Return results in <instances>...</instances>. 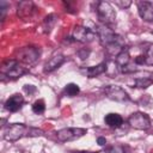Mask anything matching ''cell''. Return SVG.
<instances>
[{
	"label": "cell",
	"instance_id": "d4e9b609",
	"mask_svg": "<svg viewBox=\"0 0 153 153\" xmlns=\"http://www.w3.org/2000/svg\"><path fill=\"white\" fill-rule=\"evenodd\" d=\"M115 4H116L117 6H120L121 8H127V7H129V6H130L131 1H129V0H127V1H120V0H117Z\"/></svg>",
	"mask_w": 153,
	"mask_h": 153
},
{
	"label": "cell",
	"instance_id": "4316f807",
	"mask_svg": "<svg viewBox=\"0 0 153 153\" xmlns=\"http://www.w3.org/2000/svg\"><path fill=\"white\" fill-rule=\"evenodd\" d=\"M97 142H98L99 146H104V145L106 143V140H105V137H102V136H100V137L97 139Z\"/></svg>",
	"mask_w": 153,
	"mask_h": 153
},
{
	"label": "cell",
	"instance_id": "9a60e30c",
	"mask_svg": "<svg viewBox=\"0 0 153 153\" xmlns=\"http://www.w3.org/2000/svg\"><path fill=\"white\" fill-rule=\"evenodd\" d=\"M115 62H116V65H117L120 72H121L123 68L128 67V66H129V62H130V55H129L128 49H123V50L115 57Z\"/></svg>",
	"mask_w": 153,
	"mask_h": 153
},
{
	"label": "cell",
	"instance_id": "e0dca14e",
	"mask_svg": "<svg viewBox=\"0 0 153 153\" xmlns=\"http://www.w3.org/2000/svg\"><path fill=\"white\" fill-rule=\"evenodd\" d=\"M105 123L111 128H120L123 124V118L118 114H108L104 118Z\"/></svg>",
	"mask_w": 153,
	"mask_h": 153
},
{
	"label": "cell",
	"instance_id": "ac0fdd59",
	"mask_svg": "<svg viewBox=\"0 0 153 153\" xmlns=\"http://www.w3.org/2000/svg\"><path fill=\"white\" fill-rule=\"evenodd\" d=\"M134 85H135V87H139V88H147L148 86L153 85V80L148 76H140V78L135 79Z\"/></svg>",
	"mask_w": 153,
	"mask_h": 153
},
{
	"label": "cell",
	"instance_id": "7402d4cb",
	"mask_svg": "<svg viewBox=\"0 0 153 153\" xmlns=\"http://www.w3.org/2000/svg\"><path fill=\"white\" fill-rule=\"evenodd\" d=\"M54 23H55V16H54V14H49V16L45 17L43 24L45 25V31H47V32L50 31V29H51V26L54 25Z\"/></svg>",
	"mask_w": 153,
	"mask_h": 153
},
{
	"label": "cell",
	"instance_id": "9c48e42d",
	"mask_svg": "<svg viewBox=\"0 0 153 153\" xmlns=\"http://www.w3.org/2000/svg\"><path fill=\"white\" fill-rule=\"evenodd\" d=\"M38 55H39V51L33 47H24V48L19 49L17 53L18 60H20L22 62L27 63V65L33 63L38 59Z\"/></svg>",
	"mask_w": 153,
	"mask_h": 153
},
{
	"label": "cell",
	"instance_id": "30bf717a",
	"mask_svg": "<svg viewBox=\"0 0 153 153\" xmlns=\"http://www.w3.org/2000/svg\"><path fill=\"white\" fill-rule=\"evenodd\" d=\"M137 11L140 17L146 22H153V4L149 1L137 2Z\"/></svg>",
	"mask_w": 153,
	"mask_h": 153
},
{
	"label": "cell",
	"instance_id": "7a4b0ae2",
	"mask_svg": "<svg viewBox=\"0 0 153 153\" xmlns=\"http://www.w3.org/2000/svg\"><path fill=\"white\" fill-rule=\"evenodd\" d=\"M44 131L38 128L27 127L23 123H13L7 127V129L4 133V139L7 141H17L24 136H41Z\"/></svg>",
	"mask_w": 153,
	"mask_h": 153
},
{
	"label": "cell",
	"instance_id": "52a82bcc",
	"mask_svg": "<svg viewBox=\"0 0 153 153\" xmlns=\"http://www.w3.org/2000/svg\"><path fill=\"white\" fill-rule=\"evenodd\" d=\"M105 96L111 99V100H115V102H127L129 100V96L128 93L121 87V86H117V85H109V86H105L103 88Z\"/></svg>",
	"mask_w": 153,
	"mask_h": 153
},
{
	"label": "cell",
	"instance_id": "5bb4252c",
	"mask_svg": "<svg viewBox=\"0 0 153 153\" xmlns=\"http://www.w3.org/2000/svg\"><path fill=\"white\" fill-rule=\"evenodd\" d=\"M134 63L136 65H147L153 66V44H149L143 55H139L134 59Z\"/></svg>",
	"mask_w": 153,
	"mask_h": 153
},
{
	"label": "cell",
	"instance_id": "484cf974",
	"mask_svg": "<svg viewBox=\"0 0 153 153\" xmlns=\"http://www.w3.org/2000/svg\"><path fill=\"white\" fill-rule=\"evenodd\" d=\"M24 90H25L27 93H32V92L36 91V87L32 86V85H25V86H24Z\"/></svg>",
	"mask_w": 153,
	"mask_h": 153
},
{
	"label": "cell",
	"instance_id": "8fae6325",
	"mask_svg": "<svg viewBox=\"0 0 153 153\" xmlns=\"http://www.w3.org/2000/svg\"><path fill=\"white\" fill-rule=\"evenodd\" d=\"M23 104H24L23 96L19 93H14L5 102V109L8 110L10 112H16L23 106Z\"/></svg>",
	"mask_w": 153,
	"mask_h": 153
},
{
	"label": "cell",
	"instance_id": "7c38bea8",
	"mask_svg": "<svg viewBox=\"0 0 153 153\" xmlns=\"http://www.w3.org/2000/svg\"><path fill=\"white\" fill-rule=\"evenodd\" d=\"M35 5L32 1H20L18 4V8H17V14L18 17L26 19L30 18L32 16V13L35 12Z\"/></svg>",
	"mask_w": 153,
	"mask_h": 153
},
{
	"label": "cell",
	"instance_id": "603a6c76",
	"mask_svg": "<svg viewBox=\"0 0 153 153\" xmlns=\"http://www.w3.org/2000/svg\"><path fill=\"white\" fill-rule=\"evenodd\" d=\"M0 11H1L0 18H1V20H4L5 19V16H6V12H7V2L0 1Z\"/></svg>",
	"mask_w": 153,
	"mask_h": 153
},
{
	"label": "cell",
	"instance_id": "44dd1931",
	"mask_svg": "<svg viewBox=\"0 0 153 153\" xmlns=\"http://www.w3.org/2000/svg\"><path fill=\"white\" fill-rule=\"evenodd\" d=\"M44 110H45V103H44L43 99H37V100L32 104V111H33L35 114L41 115V114L44 112Z\"/></svg>",
	"mask_w": 153,
	"mask_h": 153
},
{
	"label": "cell",
	"instance_id": "ffe728a7",
	"mask_svg": "<svg viewBox=\"0 0 153 153\" xmlns=\"http://www.w3.org/2000/svg\"><path fill=\"white\" fill-rule=\"evenodd\" d=\"M105 63H106V71H105V73H106L110 78H114V76L117 74V72H118V67H117L115 60L106 61Z\"/></svg>",
	"mask_w": 153,
	"mask_h": 153
},
{
	"label": "cell",
	"instance_id": "5b68a950",
	"mask_svg": "<svg viewBox=\"0 0 153 153\" xmlns=\"http://www.w3.org/2000/svg\"><path fill=\"white\" fill-rule=\"evenodd\" d=\"M128 123L131 128L137 129V130H147L151 128V118L145 112H134L129 116Z\"/></svg>",
	"mask_w": 153,
	"mask_h": 153
},
{
	"label": "cell",
	"instance_id": "6da1fadb",
	"mask_svg": "<svg viewBox=\"0 0 153 153\" xmlns=\"http://www.w3.org/2000/svg\"><path fill=\"white\" fill-rule=\"evenodd\" d=\"M97 35L99 37L100 44L106 49L109 54L117 56L124 49L123 38L120 35L115 33L108 25L100 24L97 29Z\"/></svg>",
	"mask_w": 153,
	"mask_h": 153
},
{
	"label": "cell",
	"instance_id": "cb8c5ba5",
	"mask_svg": "<svg viewBox=\"0 0 153 153\" xmlns=\"http://www.w3.org/2000/svg\"><path fill=\"white\" fill-rule=\"evenodd\" d=\"M109 153H124V148H123L122 146L117 145V146L111 147L110 151H109Z\"/></svg>",
	"mask_w": 153,
	"mask_h": 153
},
{
	"label": "cell",
	"instance_id": "2e32d148",
	"mask_svg": "<svg viewBox=\"0 0 153 153\" xmlns=\"http://www.w3.org/2000/svg\"><path fill=\"white\" fill-rule=\"evenodd\" d=\"M106 71V63L105 62H102L97 66H92V67H87L84 72L85 74L88 76V78H94V76H98L103 73H105Z\"/></svg>",
	"mask_w": 153,
	"mask_h": 153
},
{
	"label": "cell",
	"instance_id": "83f0119b",
	"mask_svg": "<svg viewBox=\"0 0 153 153\" xmlns=\"http://www.w3.org/2000/svg\"><path fill=\"white\" fill-rule=\"evenodd\" d=\"M73 153H98V152H87V151H76Z\"/></svg>",
	"mask_w": 153,
	"mask_h": 153
},
{
	"label": "cell",
	"instance_id": "3957f363",
	"mask_svg": "<svg viewBox=\"0 0 153 153\" xmlns=\"http://www.w3.org/2000/svg\"><path fill=\"white\" fill-rule=\"evenodd\" d=\"M97 16L99 18V20L104 24V25H110L115 23V18H116V12L114 10V7L108 2V1H98L97 2Z\"/></svg>",
	"mask_w": 153,
	"mask_h": 153
},
{
	"label": "cell",
	"instance_id": "d6986e66",
	"mask_svg": "<svg viewBox=\"0 0 153 153\" xmlns=\"http://www.w3.org/2000/svg\"><path fill=\"white\" fill-rule=\"evenodd\" d=\"M79 92H80L79 86H78L76 84H73V82L67 84V85L65 86V88H63V93H65L66 96H68V97H74V96H76V94H79Z\"/></svg>",
	"mask_w": 153,
	"mask_h": 153
},
{
	"label": "cell",
	"instance_id": "8992f818",
	"mask_svg": "<svg viewBox=\"0 0 153 153\" xmlns=\"http://www.w3.org/2000/svg\"><path fill=\"white\" fill-rule=\"evenodd\" d=\"M86 131L87 130L84 128H63L56 131V137L61 142H67V141H73L84 136Z\"/></svg>",
	"mask_w": 153,
	"mask_h": 153
},
{
	"label": "cell",
	"instance_id": "277c9868",
	"mask_svg": "<svg viewBox=\"0 0 153 153\" xmlns=\"http://www.w3.org/2000/svg\"><path fill=\"white\" fill-rule=\"evenodd\" d=\"M1 73L8 78L16 79V78H19V76L24 75L25 73H27V69L22 67L16 60H7L1 66Z\"/></svg>",
	"mask_w": 153,
	"mask_h": 153
},
{
	"label": "cell",
	"instance_id": "4fadbf2b",
	"mask_svg": "<svg viewBox=\"0 0 153 153\" xmlns=\"http://www.w3.org/2000/svg\"><path fill=\"white\" fill-rule=\"evenodd\" d=\"M63 62H65V56L62 54H55V55H53L47 61V63L44 65V73L53 72L54 69H56L57 67H60Z\"/></svg>",
	"mask_w": 153,
	"mask_h": 153
},
{
	"label": "cell",
	"instance_id": "ba28073f",
	"mask_svg": "<svg viewBox=\"0 0 153 153\" xmlns=\"http://www.w3.org/2000/svg\"><path fill=\"white\" fill-rule=\"evenodd\" d=\"M73 39L78 41L80 43H88L92 42L96 38V32L93 30H91L90 27H85V26H76L73 30Z\"/></svg>",
	"mask_w": 153,
	"mask_h": 153
}]
</instances>
